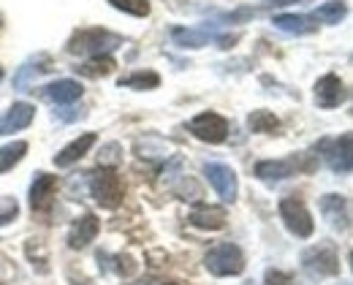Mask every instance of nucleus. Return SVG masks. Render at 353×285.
I'll list each match as a JSON object with an SVG mask.
<instances>
[{
  "label": "nucleus",
  "mask_w": 353,
  "mask_h": 285,
  "mask_svg": "<svg viewBox=\"0 0 353 285\" xmlns=\"http://www.w3.org/2000/svg\"><path fill=\"white\" fill-rule=\"evenodd\" d=\"M33 114H36V109H33L30 103H14V106L8 109V114L0 120V136L28 128V125L33 123Z\"/></svg>",
  "instance_id": "1a4fd4ad"
},
{
  "label": "nucleus",
  "mask_w": 353,
  "mask_h": 285,
  "mask_svg": "<svg viewBox=\"0 0 353 285\" xmlns=\"http://www.w3.org/2000/svg\"><path fill=\"white\" fill-rule=\"evenodd\" d=\"M90 193L95 196V201L106 209H114L123 204V196H125V185L123 180L117 177V171L112 169H98L95 174H90Z\"/></svg>",
  "instance_id": "f257e3e1"
},
{
  "label": "nucleus",
  "mask_w": 353,
  "mask_h": 285,
  "mask_svg": "<svg viewBox=\"0 0 353 285\" xmlns=\"http://www.w3.org/2000/svg\"><path fill=\"white\" fill-rule=\"evenodd\" d=\"M190 223L196 226V229H207V231H221L223 226H225V212H223L221 207H196L193 212H190Z\"/></svg>",
  "instance_id": "2eb2a0df"
},
{
  "label": "nucleus",
  "mask_w": 353,
  "mask_h": 285,
  "mask_svg": "<svg viewBox=\"0 0 353 285\" xmlns=\"http://www.w3.org/2000/svg\"><path fill=\"white\" fill-rule=\"evenodd\" d=\"M321 212L329 218L334 229H348V201L345 196H323L321 198Z\"/></svg>",
  "instance_id": "4468645a"
},
{
  "label": "nucleus",
  "mask_w": 353,
  "mask_h": 285,
  "mask_svg": "<svg viewBox=\"0 0 353 285\" xmlns=\"http://www.w3.org/2000/svg\"><path fill=\"white\" fill-rule=\"evenodd\" d=\"M92 144H95V134H85V136L74 139V142L68 144V147H63V149L54 155V166L65 169V166L77 163L79 158H85V155H88V149L92 147Z\"/></svg>",
  "instance_id": "ddd939ff"
},
{
  "label": "nucleus",
  "mask_w": 353,
  "mask_h": 285,
  "mask_svg": "<svg viewBox=\"0 0 353 285\" xmlns=\"http://www.w3.org/2000/svg\"><path fill=\"white\" fill-rule=\"evenodd\" d=\"M274 28H280V30H285V33H296V36L315 30V25H312L310 17H294V14H280V17H274Z\"/></svg>",
  "instance_id": "6ab92c4d"
},
{
  "label": "nucleus",
  "mask_w": 353,
  "mask_h": 285,
  "mask_svg": "<svg viewBox=\"0 0 353 285\" xmlns=\"http://www.w3.org/2000/svg\"><path fill=\"white\" fill-rule=\"evenodd\" d=\"M98 229H101V223H98L95 215H82V218L71 226V231H68V244H71L74 250L88 247L90 242L98 237Z\"/></svg>",
  "instance_id": "9d476101"
},
{
  "label": "nucleus",
  "mask_w": 353,
  "mask_h": 285,
  "mask_svg": "<svg viewBox=\"0 0 353 285\" xmlns=\"http://www.w3.org/2000/svg\"><path fill=\"white\" fill-rule=\"evenodd\" d=\"M294 169H296V160H264L256 166V174L264 182H280V180H288Z\"/></svg>",
  "instance_id": "f3484780"
},
{
  "label": "nucleus",
  "mask_w": 353,
  "mask_h": 285,
  "mask_svg": "<svg viewBox=\"0 0 353 285\" xmlns=\"http://www.w3.org/2000/svg\"><path fill=\"white\" fill-rule=\"evenodd\" d=\"M172 36H174V41L179 47H190V49L204 47V44L212 39L207 30H182V28H176Z\"/></svg>",
  "instance_id": "4be33fe9"
},
{
  "label": "nucleus",
  "mask_w": 353,
  "mask_h": 285,
  "mask_svg": "<svg viewBox=\"0 0 353 285\" xmlns=\"http://www.w3.org/2000/svg\"><path fill=\"white\" fill-rule=\"evenodd\" d=\"M166 285H176V283H166Z\"/></svg>",
  "instance_id": "7c9ffc66"
},
{
  "label": "nucleus",
  "mask_w": 353,
  "mask_h": 285,
  "mask_svg": "<svg viewBox=\"0 0 353 285\" xmlns=\"http://www.w3.org/2000/svg\"><path fill=\"white\" fill-rule=\"evenodd\" d=\"M25 152H28V144L25 142H11L6 144V147H0V174L14 169L25 158Z\"/></svg>",
  "instance_id": "aec40b11"
},
{
  "label": "nucleus",
  "mask_w": 353,
  "mask_h": 285,
  "mask_svg": "<svg viewBox=\"0 0 353 285\" xmlns=\"http://www.w3.org/2000/svg\"><path fill=\"white\" fill-rule=\"evenodd\" d=\"M280 218L285 220V226H288V231L291 234H296V237H312V231H315V226H312V218H310L307 207L299 201V198H283L280 201Z\"/></svg>",
  "instance_id": "20e7f679"
},
{
  "label": "nucleus",
  "mask_w": 353,
  "mask_h": 285,
  "mask_svg": "<svg viewBox=\"0 0 353 285\" xmlns=\"http://www.w3.org/2000/svg\"><path fill=\"white\" fill-rule=\"evenodd\" d=\"M343 98H345V87H343V82H340L334 74H326V76L315 85V101H318V106H323V109L340 106Z\"/></svg>",
  "instance_id": "6e6552de"
},
{
  "label": "nucleus",
  "mask_w": 353,
  "mask_h": 285,
  "mask_svg": "<svg viewBox=\"0 0 353 285\" xmlns=\"http://www.w3.org/2000/svg\"><path fill=\"white\" fill-rule=\"evenodd\" d=\"M114 8L120 11H128L133 17H147L150 14V3L147 0H109Z\"/></svg>",
  "instance_id": "a878e982"
},
{
  "label": "nucleus",
  "mask_w": 353,
  "mask_h": 285,
  "mask_svg": "<svg viewBox=\"0 0 353 285\" xmlns=\"http://www.w3.org/2000/svg\"><path fill=\"white\" fill-rule=\"evenodd\" d=\"M250 128H253V134H274L280 128V120L272 112H253L250 114Z\"/></svg>",
  "instance_id": "5701e85b"
},
{
  "label": "nucleus",
  "mask_w": 353,
  "mask_h": 285,
  "mask_svg": "<svg viewBox=\"0 0 353 285\" xmlns=\"http://www.w3.org/2000/svg\"><path fill=\"white\" fill-rule=\"evenodd\" d=\"M44 71H49V57L44 54H39V57H33V60H28L19 71H17V76H14V87L17 90H28Z\"/></svg>",
  "instance_id": "dca6fc26"
},
{
  "label": "nucleus",
  "mask_w": 353,
  "mask_h": 285,
  "mask_svg": "<svg viewBox=\"0 0 353 285\" xmlns=\"http://www.w3.org/2000/svg\"><path fill=\"white\" fill-rule=\"evenodd\" d=\"M204 171L210 177L212 188L218 190V196H221L225 204H231L236 198V174H234V169L231 166H223V163H207Z\"/></svg>",
  "instance_id": "0eeeda50"
},
{
  "label": "nucleus",
  "mask_w": 353,
  "mask_h": 285,
  "mask_svg": "<svg viewBox=\"0 0 353 285\" xmlns=\"http://www.w3.org/2000/svg\"><path fill=\"white\" fill-rule=\"evenodd\" d=\"M266 285H291V277L277 272V269H269L266 272Z\"/></svg>",
  "instance_id": "c85d7f7f"
},
{
  "label": "nucleus",
  "mask_w": 353,
  "mask_h": 285,
  "mask_svg": "<svg viewBox=\"0 0 353 285\" xmlns=\"http://www.w3.org/2000/svg\"><path fill=\"white\" fill-rule=\"evenodd\" d=\"M120 47V36H112L106 30H85V33H77L71 39L68 49L71 52H92L95 57L101 52H109V49Z\"/></svg>",
  "instance_id": "423d86ee"
},
{
  "label": "nucleus",
  "mask_w": 353,
  "mask_h": 285,
  "mask_svg": "<svg viewBox=\"0 0 353 285\" xmlns=\"http://www.w3.org/2000/svg\"><path fill=\"white\" fill-rule=\"evenodd\" d=\"M120 152H123L120 144H106L101 149V166H117L120 163Z\"/></svg>",
  "instance_id": "cd10ccee"
},
{
  "label": "nucleus",
  "mask_w": 353,
  "mask_h": 285,
  "mask_svg": "<svg viewBox=\"0 0 353 285\" xmlns=\"http://www.w3.org/2000/svg\"><path fill=\"white\" fill-rule=\"evenodd\" d=\"M158 74H152V71H147V74H131V76H125V79H120V87H133V90H152V87H158Z\"/></svg>",
  "instance_id": "b1692460"
},
{
  "label": "nucleus",
  "mask_w": 353,
  "mask_h": 285,
  "mask_svg": "<svg viewBox=\"0 0 353 285\" xmlns=\"http://www.w3.org/2000/svg\"><path fill=\"white\" fill-rule=\"evenodd\" d=\"M0 76H3V74H0Z\"/></svg>",
  "instance_id": "2f4dec72"
},
{
  "label": "nucleus",
  "mask_w": 353,
  "mask_h": 285,
  "mask_svg": "<svg viewBox=\"0 0 353 285\" xmlns=\"http://www.w3.org/2000/svg\"><path fill=\"white\" fill-rule=\"evenodd\" d=\"M190 134L196 139H201V142L221 144L228 136V123L223 120L221 114H215V112H204V114L190 120Z\"/></svg>",
  "instance_id": "39448f33"
},
{
  "label": "nucleus",
  "mask_w": 353,
  "mask_h": 285,
  "mask_svg": "<svg viewBox=\"0 0 353 285\" xmlns=\"http://www.w3.org/2000/svg\"><path fill=\"white\" fill-rule=\"evenodd\" d=\"M207 269L215 275V277H234V275H242L245 269V255L236 244L225 242V244H218L207 253Z\"/></svg>",
  "instance_id": "f03ea898"
},
{
  "label": "nucleus",
  "mask_w": 353,
  "mask_h": 285,
  "mask_svg": "<svg viewBox=\"0 0 353 285\" xmlns=\"http://www.w3.org/2000/svg\"><path fill=\"white\" fill-rule=\"evenodd\" d=\"M54 190H57V180H54V177H49V174H36L33 188H30V204H33V209H39V212L49 209V204H52V198H54Z\"/></svg>",
  "instance_id": "f8f14e48"
},
{
  "label": "nucleus",
  "mask_w": 353,
  "mask_h": 285,
  "mask_svg": "<svg viewBox=\"0 0 353 285\" xmlns=\"http://www.w3.org/2000/svg\"><path fill=\"white\" fill-rule=\"evenodd\" d=\"M343 17H345V3L332 0V3H323L310 19H318V22H326V25H337Z\"/></svg>",
  "instance_id": "412c9836"
},
{
  "label": "nucleus",
  "mask_w": 353,
  "mask_h": 285,
  "mask_svg": "<svg viewBox=\"0 0 353 285\" xmlns=\"http://www.w3.org/2000/svg\"><path fill=\"white\" fill-rule=\"evenodd\" d=\"M302 266L310 277H332L340 272V258H337V250L332 244H318V247H310L307 253L302 255Z\"/></svg>",
  "instance_id": "7ed1b4c3"
},
{
  "label": "nucleus",
  "mask_w": 353,
  "mask_h": 285,
  "mask_svg": "<svg viewBox=\"0 0 353 285\" xmlns=\"http://www.w3.org/2000/svg\"><path fill=\"white\" fill-rule=\"evenodd\" d=\"M291 3H299V0H274V6H291Z\"/></svg>",
  "instance_id": "c756f323"
},
{
  "label": "nucleus",
  "mask_w": 353,
  "mask_h": 285,
  "mask_svg": "<svg viewBox=\"0 0 353 285\" xmlns=\"http://www.w3.org/2000/svg\"><path fill=\"white\" fill-rule=\"evenodd\" d=\"M326 163L337 174H348L351 171V134H345L343 139H337V142L329 147Z\"/></svg>",
  "instance_id": "9b49d317"
},
{
  "label": "nucleus",
  "mask_w": 353,
  "mask_h": 285,
  "mask_svg": "<svg viewBox=\"0 0 353 285\" xmlns=\"http://www.w3.org/2000/svg\"><path fill=\"white\" fill-rule=\"evenodd\" d=\"M112 68H114V60H112V57H101V54H98V57H92L90 63H85L79 71H82L85 76H106Z\"/></svg>",
  "instance_id": "393cba45"
},
{
  "label": "nucleus",
  "mask_w": 353,
  "mask_h": 285,
  "mask_svg": "<svg viewBox=\"0 0 353 285\" xmlns=\"http://www.w3.org/2000/svg\"><path fill=\"white\" fill-rule=\"evenodd\" d=\"M17 212H19V204H17V198H8V196H3V198H0V226H8V223L17 218Z\"/></svg>",
  "instance_id": "bb28decb"
},
{
  "label": "nucleus",
  "mask_w": 353,
  "mask_h": 285,
  "mask_svg": "<svg viewBox=\"0 0 353 285\" xmlns=\"http://www.w3.org/2000/svg\"><path fill=\"white\" fill-rule=\"evenodd\" d=\"M44 95L54 103H71V101H79L82 98V85L74 82V79H60L54 85H49L44 90Z\"/></svg>",
  "instance_id": "a211bd4d"
}]
</instances>
